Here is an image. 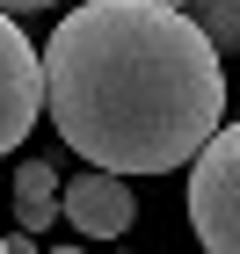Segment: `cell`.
I'll return each instance as SVG.
<instances>
[{
	"instance_id": "obj_3",
	"label": "cell",
	"mask_w": 240,
	"mask_h": 254,
	"mask_svg": "<svg viewBox=\"0 0 240 254\" xmlns=\"http://www.w3.org/2000/svg\"><path fill=\"white\" fill-rule=\"evenodd\" d=\"M44 117V73L29 37L15 29V15H0V153H15Z\"/></svg>"
},
{
	"instance_id": "obj_4",
	"label": "cell",
	"mask_w": 240,
	"mask_h": 254,
	"mask_svg": "<svg viewBox=\"0 0 240 254\" xmlns=\"http://www.w3.org/2000/svg\"><path fill=\"white\" fill-rule=\"evenodd\" d=\"M59 211L73 218L80 240H124V233H131V218H139V196H131V182H124V175L87 167L80 182H66V189H59Z\"/></svg>"
},
{
	"instance_id": "obj_2",
	"label": "cell",
	"mask_w": 240,
	"mask_h": 254,
	"mask_svg": "<svg viewBox=\"0 0 240 254\" xmlns=\"http://www.w3.org/2000/svg\"><path fill=\"white\" fill-rule=\"evenodd\" d=\"M189 167V225L204 254H240V131L219 124L204 138Z\"/></svg>"
},
{
	"instance_id": "obj_7",
	"label": "cell",
	"mask_w": 240,
	"mask_h": 254,
	"mask_svg": "<svg viewBox=\"0 0 240 254\" xmlns=\"http://www.w3.org/2000/svg\"><path fill=\"white\" fill-rule=\"evenodd\" d=\"M0 254H44L37 233H0Z\"/></svg>"
},
{
	"instance_id": "obj_6",
	"label": "cell",
	"mask_w": 240,
	"mask_h": 254,
	"mask_svg": "<svg viewBox=\"0 0 240 254\" xmlns=\"http://www.w3.org/2000/svg\"><path fill=\"white\" fill-rule=\"evenodd\" d=\"M182 15H189V29H197L219 59L240 44V0H182Z\"/></svg>"
},
{
	"instance_id": "obj_9",
	"label": "cell",
	"mask_w": 240,
	"mask_h": 254,
	"mask_svg": "<svg viewBox=\"0 0 240 254\" xmlns=\"http://www.w3.org/2000/svg\"><path fill=\"white\" fill-rule=\"evenodd\" d=\"M51 254H87V247H51Z\"/></svg>"
},
{
	"instance_id": "obj_1",
	"label": "cell",
	"mask_w": 240,
	"mask_h": 254,
	"mask_svg": "<svg viewBox=\"0 0 240 254\" xmlns=\"http://www.w3.org/2000/svg\"><path fill=\"white\" fill-rule=\"evenodd\" d=\"M51 124L102 175H167L226 124L219 51L182 7L153 0H87L44 44Z\"/></svg>"
},
{
	"instance_id": "obj_5",
	"label": "cell",
	"mask_w": 240,
	"mask_h": 254,
	"mask_svg": "<svg viewBox=\"0 0 240 254\" xmlns=\"http://www.w3.org/2000/svg\"><path fill=\"white\" fill-rule=\"evenodd\" d=\"M51 218H59V167L51 160H22L15 167V225L44 233Z\"/></svg>"
},
{
	"instance_id": "obj_8",
	"label": "cell",
	"mask_w": 240,
	"mask_h": 254,
	"mask_svg": "<svg viewBox=\"0 0 240 254\" xmlns=\"http://www.w3.org/2000/svg\"><path fill=\"white\" fill-rule=\"evenodd\" d=\"M37 7H51V0H0V15H37Z\"/></svg>"
}]
</instances>
